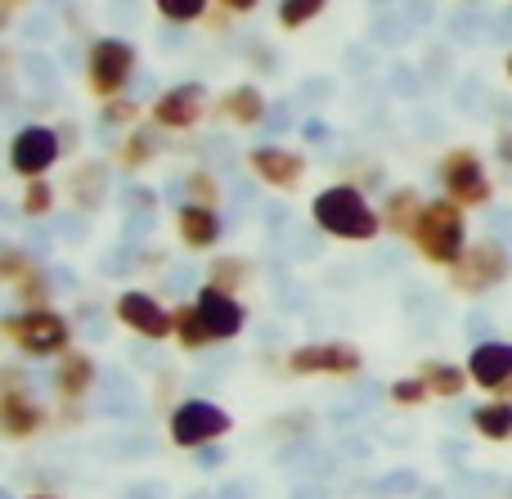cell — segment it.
<instances>
[{"mask_svg": "<svg viewBox=\"0 0 512 499\" xmlns=\"http://www.w3.org/2000/svg\"><path fill=\"white\" fill-rule=\"evenodd\" d=\"M32 266H36V257H27L18 243H5V248H0V284L5 288L14 284V279H23Z\"/></svg>", "mask_w": 512, "mask_h": 499, "instance_id": "32", "label": "cell"}, {"mask_svg": "<svg viewBox=\"0 0 512 499\" xmlns=\"http://www.w3.org/2000/svg\"><path fill=\"white\" fill-rule=\"evenodd\" d=\"M9 293H14L18 311H36V306H50L54 302V279H50V270L36 261L23 279H14V284H9Z\"/></svg>", "mask_w": 512, "mask_h": 499, "instance_id": "23", "label": "cell"}, {"mask_svg": "<svg viewBox=\"0 0 512 499\" xmlns=\"http://www.w3.org/2000/svg\"><path fill=\"white\" fill-rule=\"evenodd\" d=\"M508 81H512V54H508Z\"/></svg>", "mask_w": 512, "mask_h": 499, "instance_id": "39", "label": "cell"}, {"mask_svg": "<svg viewBox=\"0 0 512 499\" xmlns=\"http://www.w3.org/2000/svg\"><path fill=\"white\" fill-rule=\"evenodd\" d=\"M472 428H477V437L481 441H512V405L504 401H486V405H477L472 410Z\"/></svg>", "mask_w": 512, "mask_h": 499, "instance_id": "25", "label": "cell"}, {"mask_svg": "<svg viewBox=\"0 0 512 499\" xmlns=\"http://www.w3.org/2000/svg\"><path fill=\"white\" fill-rule=\"evenodd\" d=\"M54 185H50V176L45 180H27L23 185V198H18V212L23 216H50L54 212Z\"/></svg>", "mask_w": 512, "mask_h": 499, "instance_id": "30", "label": "cell"}, {"mask_svg": "<svg viewBox=\"0 0 512 499\" xmlns=\"http://www.w3.org/2000/svg\"><path fill=\"white\" fill-rule=\"evenodd\" d=\"M180 189H185V203L221 207V180H216V171H207V167L185 171V180H180Z\"/></svg>", "mask_w": 512, "mask_h": 499, "instance_id": "27", "label": "cell"}, {"mask_svg": "<svg viewBox=\"0 0 512 499\" xmlns=\"http://www.w3.org/2000/svg\"><path fill=\"white\" fill-rule=\"evenodd\" d=\"M140 117H144V104L131 95H117L108 104H99V122L113 126V131H131V126H140Z\"/></svg>", "mask_w": 512, "mask_h": 499, "instance_id": "28", "label": "cell"}, {"mask_svg": "<svg viewBox=\"0 0 512 499\" xmlns=\"http://www.w3.org/2000/svg\"><path fill=\"white\" fill-rule=\"evenodd\" d=\"M194 306L203 311V320H207V329H212L216 342H234L243 329H248V306H243L234 293H221V288L203 284L194 297Z\"/></svg>", "mask_w": 512, "mask_h": 499, "instance_id": "14", "label": "cell"}, {"mask_svg": "<svg viewBox=\"0 0 512 499\" xmlns=\"http://www.w3.org/2000/svg\"><path fill=\"white\" fill-rule=\"evenodd\" d=\"M436 176H441L445 198H454L463 212L490 207V198H495V180H490V171H486V158H481L472 144L445 149L441 162H436Z\"/></svg>", "mask_w": 512, "mask_h": 499, "instance_id": "6", "label": "cell"}, {"mask_svg": "<svg viewBox=\"0 0 512 499\" xmlns=\"http://www.w3.org/2000/svg\"><path fill=\"white\" fill-rule=\"evenodd\" d=\"M108 189H113L108 162L90 158V162H77V167L68 171V198H72V207H81V212H99V207L108 203Z\"/></svg>", "mask_w": 512, "mask_h": 499, "instance_id": "18", "label": "cell"}, {"mask_svg": "<svg viewBox=\"0 0 512 499\" xmlns=\"http://www.w3.org/2000/svg\"><path fill=\"white\" fill-rule=\"evenodd\" d=\"M490 401H504V405H512V378H508V383H499L495 392H490Z\"/></svg>", "mask_w": 512, "mask_h": 499, "instance_id": "36", "label": "cell"}, {"mask_svg": "<svg viewBox=\"0 0 512 499\" xmlns=\"http://www.w3.org/2000/svg\"><path fill=\"white\" fill-rule=\"evenodd\" d=\"M171 225H176V239L185 243L189 252H212L216 243H221V212L216 207H203V203H180L176 216H171Z\"/></svg>", "mask_w": 512, "mask_h": 499, "instance_id": "17", "label": "cell"}, {"mask_svg": "<svg viewBox=\"0 0 512 499\" xmlns=\"http://www.w3.org/2000/svg\"><path fill=\"white\" fill-rule=\"evenodd\" d=\"M418 378L427 383L432 401H459L472 383L468 365H454V360H423V365H418Z\"/></svg>", "mask_w": 512, "mask_h": 499, "instance_id": "21", "label": "cell"}, {"mask_svg": "<svg viewBox=\"0 0 512 499\" xmlns=\"http://www.w3.org/2000/svg\"><path fill=\"white\" fill-rule=\"evenodd\" d=\"M508 279H512V257L504 243L490 239V234L472 239L468 248H463V257L450 266V288L463 297H486V293H495L499 284H508Z\"/></svg>", "mask_w": 512, "mask_h": 499, "instance_id": "5", "label": "cell"}, {"mask_svg": "<svg viewBox=\"0 0 512 499\" xmlns=\"http://www.w3.org/2000/svg\"><path fill=\"white\" fill-rule=\"evenodd\" d=\"M328 9V0H279V27L283 32H301L306 23H315L319 14Z\"/></svg>", "mask_w": 512, "mask_h": 499, "instance_id": "29", "label": "cell"}, {"mask_svg": "<svg viewBox=\"0 0 512 499\" xmlns=\"http://www.w3.org/2000/svg\"><path fill=\"white\" fill-rule=\"evenodd\" d=\"M495 153H499V162H504V167H512V131H499Z\"/></svg>", "mask_w": 512, "mask_h": 499, "instance_id": "35", "label": "cell"}, {"mask_svg": "<svg viewBox=\"0 0 512 499\" xmlns=\"http://www.w3.org/2000/svg\"><path fill=\"white\" fill-rule=\"evenodd\" d=\"M162 153V144H158V131H149V126H131V131L122 135V144L113 149V162L122 171H144L153 158Z\"/></svg>", "mask_w": 512, "mask_h": 499, "instance_id": "22", "label": "cell"}, {"mask_svg": "<svg viewBox=\"0 0 512 499\" xmlns=\"http://www.w3.org/2000/svg\"><path fill=\"white\" fill-rule=\"evenodd\" d=\"M0 338L27 360H59L72 351V324L54 306H36V311H9L0 320Z\"/></svg>", "mask_w": 512, "mask_h": 499, "instance_id": "3", "label": "cell"}, {"mask_svg": "<svg viewBox=\"0 0 512 499\" xmlns=\"http://www.w3.org/2000/svg\"><path fill=\"white\" fill-rule=\"evenodd\" d=\"M18 5H23V0H0V14L14 18V9H18Z\"/></svg>", "mask_w": 512, "mask_h": 499, "instance_id": "37", "label": "cell"}, {"mask_svg": "<svg viewBox=\"0 0 512 499\" xmlns=\"http://www.w3.org/2000/svg\"><path fill=\"white\" fill-rule=\"evenodd\" d=\"M234 432V419L225 405L207 401V396H185L171 405L167 414V437L176 450H207Z\"/></svg>", "mask_w": 512, "mask_h": 499, "instance_id": "4", "label": "cell"}, {"mask_svg": "<svg viewBox=\"0 0 512 499\" xmlns=\"http://www.w3.org/2000/svg\"><path fill=\"white\" fill-rule=\"evenodd\" d=\"M27 499H59V495H27Z\"/></svg>", "mask_w": 512, "mask_h": 499, "instance_id": "38", "label": "cell"}, {"mask_svg": "<svg viewBox=\"0 0 512 499\" xmlns=\"http://www.w3.org/2000/svg\"><path fill=\"white\" fill-rule=\"evenodd\" d=\"M248 167L261 185L279 189V194H292V189L306 180L310 162H306V153L288 149V144H256V149L248 153Z\"/></svg>", "mask_w": 512, "mask_h": 499, "instance_id": "12", "label": "cell"}, {"mask_svg": "<svg viewBox=\"0 0 512 499\" xmlns=\"http://www.w3.org/2000/svg\"><path fill=\"white\" fill-rule=\"evenodd\" d=\"M153 9H158L167 23H198V18L207 14V0H153Z\"/></svg>", "mask_w": 512, "mask_h": 499, "instance_id": "33", "label": "cell"}, {"mask_svg": "<svg viewBox=\"0 0 512 499\" xmlns=\"http://www.w3.org/2000/svg\"><path fill=\"white\" fill-rule=\"evenodd\" d=\"M63 131L59 126H45V122H32L23 126V131H14V140H9V171H14L18 180H45L54 167H59L63 158Z\"/></svg>", "mask_w": 512, "mask_h": 499, "instance_id": "8", "label": "cell"}, {"mask_svg": "<svg viewBox=\"0 0 512 499\" xmlns=\"http://www.w3.org/2000/svg\"><path fill=\"white\" fill-rule=\"evenodd\" d=\"M50 423V410L27 387H0V432L5 441H32Z\"/></svg>", "mask_w": 512, "mask_h": 499, "instance_id": "13", "label": "cell"}, {"mask_svg": "<svg viewBox=\"0 0 512 499\" xmlns=\"http://www.w3.org/2000/svg\"><path fill=\"white\" fill-rule=\"evenodd\" d=\"M135 63H140V50H135L131 41H122V36H99L86 50V90L99 104L126 95V86H131V77H135Z\"/></svg>", "mask_w": 512, "mask_h": 499, "instance_id": "7", "label": "cell"}, {"mask_svg": "<svg viewBox=\"0 0 512 499\" xmlns=\"http://www.w3.org/2000/svg\"><path fill=\"white\" fill-rule=\"evenodd\" d=\"M171 311H176V333H171V338L180 342V351H207L212 347V329H207V320H203V311H198L194 302L189 306H171Z\"/></svg>", "mask_w": 512, "mask_h": 499, "instance_id": "24", "label": "cell"}, {"mask_svg": "<svg viewBox=\"0 0 512 499\" xmlns=\"http://www.w3.org/2000/svg\"><path fill=\"white\" fill-rule=\"evenodd\" d=\"M409 243H414V252L427 261V266L436 270H450L454 261L463 257V248H468V212H463L454 198H427L423 203V216H418L414 234H409Z\"/></svg>", "mask_w": 512, "mask_h": 499, "instance_id": "2", "label": "cell"}, {"mask_svg": "<svg viewBox=\"0 0 512 499\" xmlns=\"http://www.w3.org/2000/svg\"><path fill=\"white\" fill-rule=\"evenodd\" d=\"M423 203L427 198L418 194L414 185H396V189H387V198H382V230L387 234H396V239H409L414 234V225H418V216H423Z\"/></svg>", "mask_w": 512, "mask_h": 499, "instance_id": "20", "label": "cell"}, {"mask_svg": "<svg viewBox=\"0 0 512 499\" xmlns=\"http://www.w3.org/2000/svg\"><path fill=\"white\" fill-rule=\"evenodd\" d=\"M95 378H99L95 356H90V351H81V347L63 351V356L54 360V396H59L63 405H81V401H86L90 387H95Z\"/></svg>", "mask_w": 512, "mask_h": 499, "instance_id": "15", "label": "cell"}, {"mask_svg": "<svg viewBox=\"0 0 512 499\" xmlns=\"http://www.w3.org/2000/svg\"><path fill=\"white\" fill-rule=\"evenodd\" d=\"M207 113H212V95H207L203 81H180V86H167L149 104V122L158 126V131H176V135L194 131Z\"/></svg>", "mask_w": 512, "mask_h": 499, "instance_id": "10", "label": "cell"}, {"mask_svg": "<svg viewBox=\"0 0 512 499\" xmlns=\"http://www.w3.org/2000/svg\"><path fill=\"white\" fill-rule=\"evenodd\" d=\"M265 113H270V99H265V90L252 86V81L230 86L221 99H212V117H216V122H230V126H239V131L261 126Z\"/></svg>", "mask_w": 512, "mask_h": 499, "instance_id": "16", "label": "cell"}, {"mask_svg": "<svg viewBox=\"0 0 512 499\" xmlns=\"http://www.w3.org/2000/svg\"><path fill=\"white\" fill-rule=\"evenodd\" d=\"M248 279H252V266H248V257H216V261H207V284L212 288H221V293H234L239 297L243 288H248Z\"/></svg>", "mask_w": 512, "mask_h": 499, "instance_id": "26", "label": "cell"}, {"mask_svg": "<svg viewBox=\"0 0 512 499\" xmlns=\"http://www.w3.org/2000/svg\"><path fill=\"white\" fill-rule=\"evenodd\" d=\"M364 369V356L355 342H301L288 351V374L297 378H355Z\"/></svg>", "mask_w": 512, "mask_h": 499, "instance_id": "9", "label": "cell"}, {"mask_svg": "<svg viewBox=\"0 0 512 499\" xmlns=\"http://www.w3.org/2000/svg\"><path fill=\"white\" fill-rule=\"evenodd\" d=\"M113 315L122 329L140 333V338H149V342H167L171 333H176V311L162 306L158 297L144 293V288H126V293L113 302Z\"/></svg>", "mask_w": 512, "mask_h": 499, "instance_id": "11", "label": "cell"}, {"mask_svg": "<svg viewBox=\"0 0 512 499\" xmlns=\"http://www.w3.org/2000/svg\"><path fill=\"white\" fill-rule=\"evenodd\" d=\"M310 221H315L328 239H342V243H373L378 234H387L382 230V212L351 180H337V185L319 189V194L310 198Z\"/></svg>", "mask_w": 512, "mask_h": 499, "instance_id": "1", "label": "cell"}, {"mask_svg": "<svg viewBox=\"0 0 512 499\" xmlns=\"http://www.w3.org/2000/svg\"><path fill=\"white\" fill-rule=\"evenodd\" d=\"M391 405H400V410H418V405H427L432 401V392H427V383L418 374H405V378H396L391 383Z\"/></svg>", "mask_w": 512, "mask_h": 499, "instance_id": "31", "label": "cell"}, {"mask_svg": "<svg viewBox=\"0 0 512 499\" xmlns=\"http://www.w3.org/2000/svg\"><path fill=\"white\" fill-rule=\"evenodd\" d=\"M468 374H472V387H481V392H495L499 383H508L512 378V342H504V338L477 342L468 356Z\"/></svg>", "mask_w": 512, "mask_h": 499, "instance_id": "19", "label": "cell"}, {"mask_svg": "<svg viewBox=\"0 0 512 499\" xmlns=\"http://www.w3.org/2000/svg\"><path fill=\"white\" fill-rule=\"evenodd\" d=\"M216 5H221L225 14H252V9L261 5V0H216Z\"/></svg>", "mask_w": 512, "mask_h": 499, "instance_id": "34", "label": "cell"}]
</instances>
